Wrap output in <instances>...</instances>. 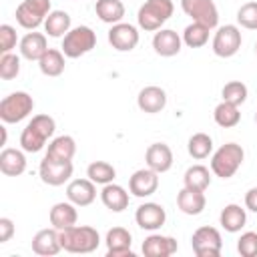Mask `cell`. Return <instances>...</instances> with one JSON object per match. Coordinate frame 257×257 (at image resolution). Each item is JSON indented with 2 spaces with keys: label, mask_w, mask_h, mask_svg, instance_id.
<instances>
[{
  "label": "cell",
  "mask_w": 257,
  "mask_h": 257,
  "mask_svg": "<svg viewBox=\"0 0 257 257\" xmlns=\"http://www.w3.org/2000/svg\"><path fill=\"white\" fill-rule=\"evenodd\" d=\"M54 131H56V122L50 114H34L20 135L22 151H26V153L42 151L46 141L54 135Z\"/></svg>",
  "instance_id": "obj_1"
},
{
  "label": "cell",
  "mask_w": 257,
  "mask_h": 257,
  "mask_svg": "<svg viewBox=\"0 0 257 257\" xmlns=\"http://www.w3.org/2000/svg\"><path fill=\"white\" fill-rule=\"evenodd\" d=\"M60 245L68 253H92L100 245V235L94 227L72 225L60 231Z\"/></svg>",
  "instance_id": "obj_2"
},
{
  "label": "cell",
  "mask_w": 257,
  "mask_h": 257,
  "mask_svg": "<svg viewBox=\"0 0 257 257\" xmlns=\"http://www.w3.org/2000/svg\"><path fill=\"white\" fill-rule=\"evenodd\" d=\"M245 151L237 143H225L211 155V173L221 179H231L243 165Z\"/></svg>",
  "instance_id": "obj_3"
},
{
  "label": "cell",
  "mask_w": 257,
  "mask_h": 257,
  "mask_svg": "<svg viewBox=\"0 0 257 257\" xmlns=\"http://www.w3.org/2000/svg\"><path fill=\"white\" fill-rule=\"evenodd\" d=\"M175 4L173 0H147L137 14V22L147 32H157L163 28V24L173 16Z\"/></svg>",
  "instance_id": "obj_4"
},
{
  "label": "cell",
  "mask_w": 257,
  "mask_h": 257,
  "mask_svg": "<svg viewBox=\"0 0 257 257\" xmlns=\"http://www.w3.org/2000/svg\"><path fill=\"white\" fill-rule=\"evenodd\" d=\"M32 110H34V98L24 90L10 92L0 100V118L6 124H16L24 120L28 114H32Z\"/></svg>",
  "instance_id": "obj_5"
},
{
  "label": "cell",
  "mask_w": 257,
  "mask_h": 257,
  "mask_svg": "<svg viewBox=\"0 0 257 257\" xmlns=\"http://www.w3.org/2000/svg\"><path fill=\"white\" fill-rule=\"evenodd\" d=\"M96 46V32L90 26H74L70 28L64 38L60 50L66 58H80Z\"/></svg>",
  "instance_id": "obj_6"
},
{
  "label": "cell",
  "mask_w": 257,
  "mask_h": 257,
  "mask_svg": "<svg viewBox=\"0 0 257 257\" xmlns=\"http://www.w3.org/2000/svg\"><path fill=\"white\" fill-rule=\"evenodd\" d=\"M52 12L50 0H22L16 6V22L26 30H36L40 24H44L46 16Z\"/></svg>",
  "instance_id": "obj_7"
},
{
  "label": "cell",
  "mask_w": 257,
  "mask_h": 257,
  "mask_svg": "<svg viewBox=\"0 0 257 257\" xmlns=\"http://www.w3.org/2000/svg\"><path fill=\"white\" fill-rule=\"evenodd\" d=\"M191 247L197 257H219L223 249V239L215 227H199L191 237Z\"/></svg>",
  "instance_id": "obj_8"
},
{
  "label": "cell",
  "mask_w": 257,
  "mask_h": 257,
  "mask_svg": "<svg viewBox=\"0 0 257 257\" xmlns=\"http://www.w3.org/2000/svg\"><path fill=\"white\" fill-rule=\"evenodd\" d=\"M241 42H243V36H241L239 26H235V24L219 26L213 36V52L219 58H231L239 52Z\"/></svg>",
  "instance_id": "obj_9"
},
{
  "label": "cell",
  "mask_w": 257,
  "mask_h": 257,
  "mask_svg": "<svg viewBox=\"0 0 257 257\" xmlns=\"http://www.w3.org/2000/svg\"><path fill=\"white\" fill-rule=\"evenodd\" d=\"M72 171H74L72 161H54L48 157H44L38 167V175H40L42 183L50 185V187H60V185L68 183L72 177Z\"/></svg>",
  "instance_id": "obj_10"
},
{
  "label": "cell",
  "mask_w": 257,
  "mask_h": 257,
  "mask_svg": "<svg viewBox=\"0 0 257 257\" xmlns=\"http://www.w3.org/2000/svg\"><path fill=\"white\" fill-rule=\"evenodd\" d=\"M181 8L193 22H201L211 30L219 24V10L213 0H181Z\"/></svg>",
  "instance_id": "obj_11"
},
{
  "label": "cell",
  "mask_w": 257,
  "mask_h": 257,
  "mask_svg": "<svg viewBox=\"0 0 257 257\" xmlns=\"http://www.w3.org/2000/svg\"><path fill=\"white\" fill-rule=\"evenodd\" d=\"M108 42L118 52H131L139 44V30L128 22L112 24L108 30Z\"/></svg>",
  "instance_id": "obj_12"
},
{
  "label": "cell",
  "mask_w": 257,
  "mask_h": 257,
  "mask_svg": "<svg viewBox=\"0 0 257 257\" xmlns=\"http://www.w3.org/2000/svg\"><path fill=\"white\" fill-rule=\"evenodd\" d=\"M157 189H159V173L149 167L135 171L128 179V191H131V195H135L139 199L155 195Z\"/></svg>",
  "instance_id": "obj_13"
},
{
  "label": "cell",
  "mask_w": 257,
  "mask_h": 257,
  "mask_svg": "<svg viewBox=\"0 0 257 257\" xmlns=\"http://www.w3.org/2000/svg\"><path fill=\"white\" fill-rule=\"evenodd\" d=\"M135 221H137V225H139L141 229H145V231H157V229H161V227L165 225L167 213H165L163 205L149 201V203L139 205V209H137V213H135Z\"/></svg>",
  "instance_id": "obj_14"
},
{
  "label": "cell",
  "mask_w": 257,
  "mask_h": 257,
  "mask_svg": "<svg viewBox=\"0 0 257 257\" xmlns=\"http://www.w3.org/2000/svg\"><path fill=\"white\" fill-rule=\"evenodd\" d=\"M104 243H106V255L108 257H133V235L128 229L124 227H112L106 231V237H104Z\"/></svg>",
  "instance_id": "obj_15"
},
{
  "label": "cell",
  "mask_w": 257,
  "mask_h": 257,
  "mask_svg": "<svg viewBox=\"0 0 257 257\" xmlns=\"http://www.w3.org/2000/svg\"><path fill=\"white\" fill-rule=\"evenodd\" d=\"M66 199L76 207H88L96 199V183L86 179H72L66 185Z\"/></svg>",
  "instance_id": "obj_16"
},
{
  "label": "cell",
  "mask_w": 257,
  "mask_h": 257,
  "mask_svg": "<svg viewBox=\"0 0 257 257\" xmlns=\"http://www.w3.org/2000/svg\"><path fill=\"white\" fill-rule=\"evenodd\" d=\"M137 104L143 112L157 114L167 106V92H165V88H161L157 84H149V86L141 88V92L137 96Z\"/></svg>",
  "instance_id": "obj_17"
},
{
  "label": "cell",
  "mask_w": 257,
  "mask_h": 257,
  "mask_svg": "<svg viewBox=\"0 0 257 257\" xmlns=\"http://www.w3.org/2000/svg\"><path fill=\"white\" fill-rule=\"evenodd\" d=\"M177 249H179L177 239L161 233H153L143 241L145 257H171L173 253H177Z\"/></svg>",
  "instance_id": "obj_18"
},
{
  "label": "cell",
  "mask_w": 257,
  "mask_h": 257,
  "mask_svg": "<svg viewBox=\"0 0 257 257\" xmlns=\"http://www.w3.org/2000/svg\"><path fill=\"white\" fill-rule=\"evenodd\" d=\"M181 46H183V36H179L171 28H161L153 36V48L159 56L171 58V56L181 52Z\"/></svg>",
  "instance_id": "obj_19"
},
{
  "label": "cell",
  "mask_w": 257,
  "mask_h": 257,
  "mask_svg": "<svg viewBox=\"0 0 257 257\" xmlns=\"http://www.w3.org/2000/svg\"><path fill=\"white\" fill-rule=\"evenodd\" d=\"M62 249L60 245V231L50 227V229H40L32 237V251L42 257H52Z\"/></svg>",
  "instance_id": "obj_20"
},
{
  "label": "cell",
  "mask_w": 257,
  "mask_h": 257,
  "mask_svg": "<svg viewBox=\"0 0 257 257\" xmlns=\"http://www.w3.org/2000/svg\"><path fill=\"white\" fill-rule=\"evenodd\" d=\"M145 161H147V167L157 171L159 175L167 173L173 167V151L167 143H153L145 153Z\"/></svg>",
  "instance_id": "obj_21"
},
{
  "label": "cell",
  "mask_w": 257,
  "mask_h": 257,
  "mask_svg": "<svg viewBox=\"0 0 257 257\" xmlns=\"http://www.w3.org/2000/svg\"><path fill=\"white\" fill-rule=\"evenodd\" d=\"M48 219H50V225L54 229H58V231L68 229V227L76 225V221H78L76 205L70 203V201H60V203L52 205V209L48 213Z\"/></svg>",
  "instance_id": "obj_22"
},
{
  "label": "cell",
  "mask_w": 257,
  "mask_h": 257,
  "mask_svg": "<svg viewBox=\"0 0 257 257\" xmlns=\"http://www.w3.org/2000/svg\"><path fill=\"white\" fill-rule=\"evenodd\" d=\"M205 205H207L205 191H195V189L183 187L177 193V207L185 215H201L203 209H205Z\"/></svg>",
  "instance_id": "obj_23"
},
{
  "label": "cell",
  "mask_w": 257,
  "mask_h": 257,
  "mask_svg": "<svg viewBox=\"0 0 257 257\" xmlns=\"http://www.w3.org/2000/svg\"><path fill=\"white\" fill-rule=\"evenodd\" d=\"M46 50H48V42H46V34L42 32L30 30L20 40V54L26 60H40Z\"/></svg>",
  "instance_id": "obj_24"
},
{
  "label": "cell",
  "mask_w": 257,
  "mask_h": 257,
  "mask_svg": "<svg viewBox=\"0 0 257 257\" xmlns=\"http://www.w3.org/2000/svg\"><path fill=\"white\" fill-rule=\"evenodd\" d=\"M100 201L108 211L120 213V211H124L128 207V193H126L124 187H120L116 183H108V185H102Z\"/></svg>",
  "instance_id": "obj_25"
},
{
  "label": "cell",
  "mask_w": 257,
  "mask_h": 257,
  "mask_svg": "<svg viewBox=\"0 0 257 257\" xmlns=\"http://www.w3.org/2000/svg\"><path fill=\"white\" fill-rule=\"evenodd\" d=\"M26 151L20 149H4L0 153V171L6 177H20L26 171Z\"/></svg>",
  "instance_id": "obj_26"
},
{
  "label": "cell",
  "mask_w": 257,
  "mask_h": 257,
  "mask_svg": "<svg viewBox=\"0 0 257 257\" xmlns=\"http://www.w3.org/2000/svg\"><path fill=\"white\" fill-rule=\"evenodd\" d=\"M219 223L227 233H239L247 223V213H245V209L241 205L229 203V205H225L221 209Z\"/></svg>",
  "instance_id": "obj_27"
},
{
  "label": "cell",
  "mask_w": 257,
  "mask_h": 257,
  "mask_svg": "<svg viewBox=\"0 0 257 257\" xmlns=\"http://www.w3.org/2000/svg\"><path fill=\"white\" fill-rule=\"evenodd\" d=\"M76 153V143L70 135H60V137H54L50 143H48V149H46V155L48 159H54V161H72Z\"/></svg>",
  "instance_id": "obj_28"
},
{
  "label": "cell",
  "mask_w": 257,
  "mask_h": 257,
  "mask_svg": "<svg viewBox=\"0 0 257 257\" xmlns=\"http://www.w3.org/2000/svg\"><path fill=\"white\" fill-rule=\"evenodd\" d=\"M96 16L106 24H118L124 18V4L122 0H96L94 4Z\"/></svg>",
  "instance_id": "obj_29"
},
{
  "label": "cell",
  "mask_w": 257,
  "mask_h": 257,
  "mask_svg": "<svg viewBox=\"0 0 257 257\" xmlns=\"http://www.w3.org/2000/svg\"><path fill=\"white\" fill-rule=\"evenodd\" d=\"M72 28L70 14L64 10H52L44 20V30L52 38H64V34Z\"/></svg>",
  "instance_id": "obj_30"
},
{
  "label": "cell",
  "mask_w": 257,
  "mask_h": 257,
  "mask_svg": "<svg viewBox=\"0 0 257 257\" xmlns=\"http://www.w3.org/2000/svg\"><path fill=\"white\" fill-rule=\"evenodd\" d=\"M64 52L60 48H48L38 60V68L44 76H60L64 72Z\"/></svg>",
  "instance_id": "obj_31"
},
{
  "label": "cell",
  "mask_w": 257,
  "mask_h": 257,
  "mask_svg": "<svg viewBox=\"0 0 257 257\" xmlns=\"http://www.w3.org/2000/svg\"><path fill=\"white\" fill-rule=\"evenodd\" d=\"M183 183L189 189L195 191H207V187L211 185V171L205 165H193L185 171L183 175Z\"/></svg>",
  "instance_id": "obj_32"
},
{
  "label": "cell",
  "mask_w": 257,
  "mask_h": 257,
  "mask_svg": "<svg viewBox=\"0 0 257 257\" xmlns=\"http://www.w3.org/2000/svg\"><path fill=\"white\" fill-rule=\"evenodd\" d=\"M213 118H215V122H217L219 126H223V128H233V126L239 124L241 112H239V106L221 100V102L215 106V110H213Z\"/></svg>",
  "instance_id": "obj_33"
},
{
  "label": "cell",
  "mask_w": 257,
  "mask_h": 257,
  "mask_svg": "<svg viewBox=\"0 0 257 257\" xmlns=\"http://www.w3.org/2000/svg\"><path fill=\"white\" fill-rule=\"evenodd\" d=\"M187 151L193 159L203 161L209 155H213V139L207 133H195V135H191V139L187 143Z\"/></svg>",
  "instance_id": "obj_34"
},
{
  "label": "cell",
  "mask_w": 257,
  "mask_h": 257,
  "mask_svg": "<svg viewBox=\"0 0 257 257\" xmlns=\"http://www.w3.org/2000/svg\"><path fill=\"white\" fill-rule=\"evenodd\" d=\"M86 177L96 185H108L116 177V169L106 161H92L86 167Z\"/></svg>",
  "instance_id": "obj_35"
},
{
  "label": "cell",
  "mask_w": 257,
  "mask_h": 257,
  "mask_svg": "<svg viewBox=\"0 0 257 257\" xmlns=\"http://www.w3.org/2000/svg\"><path fill=\"white\" fill-rule=\"evenodd\" d=\"M209 26L201 24V22H191L185 30H183V44H187L189 48H201L209 42Z\"/></svg>",
  "instance_id": "obj_36"
},
{
  "label": "cell",
  "mask_w": 257,
  "mask_h": 257,
  "mask_svg": "<svg viewBox=\"0 0 257 257\" xmlns=\"http://www.w3.org/2000/svg\"><path fill=\"white\" fill-rule=\"evenodd\" d=\"M247 94H249V90H247V86H245L241 80H229V82L221 88L223 100H225V102H231V104H235V106H241V104L247 100Z\"/></svg>",
  "instance_id": "obj_37"
},
{
  "label": "cell",
  "mask_w": 257,
  "mask_h": 257,
  "mask_svg": "<svg viewBox=\"0 0 257 257\" xmlns=\"http://www.w3.org/2000/svg\"><path fill=\"white\" fill-rule=\"evenodd\" d=\"M20 74V56L14 52H6L0 56V78L12 80Z\"/></svg>",
  "instance_id": "obj_38"
},
{
  "label": "cell",
  "mask_w": 257,
  "mask_h": 257,
  "mask_svg": "<svg viewBox=\"0 0 257 257\" xmlns=\"http://www.w3.org/2000/svg\"><path fill=\"white\" fill-rule=\"evenodd\" d=\"M237 22L247 30H257V2H245L237 10Z\"/></svg>",
  "instance_id": "obj_39"
},
{
  "label": "cell",
  "mask_w": 257,
  "mask_h": 257,
  "mask_svg": "<svg viewBox=\"0 0 257 257\" xmlns=\"http://www.w3.org/2000/svg\"><path fill=\"white\" fill-rule=\"evenodd\" d=\"M237 253L241 257H257V233L245 231L237 241Z\"/></svg>",
  "instance_id": "obj_40"
},
{
  "label": "cell",
  "mask_w": 257,
  "mask_h": 257,
  "mask_svg": "<svg viewBox=\"0 0 257 257\" xmlns=\"http://www.w3.org/2000/svg\"><path fill=\"white\" fill-rule=\"evenodd\" d=\"M16 42H18L16 28L10 26V24H2V26H0V52H2V54L12 52V50L16 48Z\"/></svg>",
  "instance_id": "obj_41"
},
{
  "label": "cell",
  "mask_w": 257,
  "mask_h": 257,
  "mask_svg": "<svg viewBox=\"0 0 257 257\" xmlns=\"http://www.w3.org/2000/svg\"><path fill=\"white\" fill-rule=\"evenodd\" d=\"M14 223H12V219H8V217H2L0 219V243H8L10 239H12V235H14Z\"/></svg>",
  "instance_id": "obj_42"
},
{
  "label": "cell",
  "mask_w": 257,
  "mask_h": 257,
  "mask_svg": "<svg viewBox=\"0 0 257 257\" xmlns=\"http://www.w3.org/2000/svg\"><path fill=\"white\" fill-rule=\"evenodd\" d=\"M245 207L253 213H257V187H251L245 193Z\"/></svg>",
  "instance_id": "obj_43"
},
{
  "label": "cell",
  "mask_w": 257,
  "mask_h": 257,
  "mask_svg": "<svg viewBox=\"0 0 257 257\" xmlns=\"http://www.w3.org/2000/svg\"><path fill=\"white\" fill-rule=\"evenodd\" d=\"M2 131V145H6V126H0Z\"/></svg>",
  "instance_id": "obj_44"
},
{
  "label": "cell",
  "mask_w": 257,
  "mask_h": 257,
  "mask_svg": "<svg viewBox=\"0 0 257 257\" xmlns=\"http://www.w3.org/2000/svg\"><path fill=\"white\" fill-rule=\"evenodd\" d=\"M255 52H257V42H255Z\"/></svg>",
  "instance_id": "obj_45"
},
{
  "label": "cell",
  "mask_w": 257,
  "mask_h": 257,
  "mask_svg": "<svg viewBox=\"0 0 257 257\" xmlns=\"http://www.w3.org/2000/svg\"><path fill=\"white\" fill-rule=\"evenodd\" d=\"M255 122H257V114H255Z\"/></svg>",
  "instance_id": "obj_46"
}]
</instances>
